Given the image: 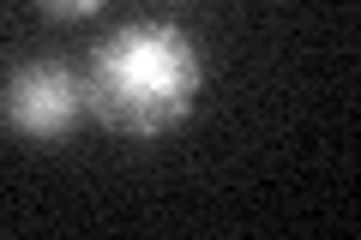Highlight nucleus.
I'll list each match as a JSON object with an SVG mask.
<instances>
[{
	"label": "nucleus",
	"instance_id": "1",
	"mask_svg": "<svg viewBox=\"0 0 361 240\" xmlns=\"http://www.w3.org/2000/svg\"><path fill=\"white\" fill-rule=\"evenodd\" d=\"M205 66L187 30L175 25H121L85 72V108L121 139H163L199 102Z\"/></svg>",
	"mask_w": 361,
	"mask_h": 240
},
{
	"label": "nucleus",
	"instance_id": "2",
	"mask_svg": "<svg viewBox=\"0 0 361 240\" xmlns=\"http://www.w3.org/2000/svg\"><path fill=\"white\" fill-rule=\"evenodd\" d=\"M78 114H85V78L61 61H30L0 84V120L18 139L54 144L78 127Z\"/></svg>",
	"mask_w": 361,
	"mask_h": 240
},
{
	"label": "nucleus",
	"instance_id": "3",
	"mask_svg": "<svg viewBox=\"0 0 361 240\" xmlns=\"http://www.w3.org/2000/svg\"><path fill=\"white\" fill-rule=\"evenodd\" d=\"M49 18H61V25H78V18H90V13H103V0H37Z\"/></svg>",
	"mask_w": 361,
	"mask_h": 240
}]
</instances>
